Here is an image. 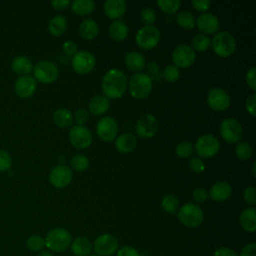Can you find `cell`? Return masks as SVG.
I'll list each match as a JSON object with an SVG mask.
<instances>
[{
	"mask_svg": "<svg viewBox=\"0 0 256 256\" xmlns=\"http://www.w3.org/2000/svg\"><path fill=\"white\" fill-rule=\"evenodd\" d=\"M219 147V141L215 136L211 134H205L197 139L193 148L200 157L211 158L218 153Z\"/></svg>",
	"mask_w": 256,
	"mask_h": 256,
	"instance_id": "8",
	"label": "cell"
},
{
	"mask_svg": "<svg viewBox=\"0 0 256 256\" xmlns=\"http://www.w3.org/2000/svg\"><path fill=\"white\" fill-rule=\"evenodd\" d=\"M12 164V158L8 152L0 149V172H4L10 169Z\"/></svg>",
	"mask_w": 256,
	"mask_h": 256,
	"instance_id": "43",
	"label": "cell"
},
{
	"mask_svg": "<svg viewBox=\"0 0 256 256\" xmlns=\"http://www.w3.org/2000/svg\"><path fill=\"white\" fill-rule=\"evenodd\" d=\"M63 51L69 55V56H73L74 54L77 53V45L74 41H71V40H68L66 42L63 43Z\"/></svg>",
	"mask_w": 256,
	"mask_h": 256,
	"instance_id": "52",
	"label": "cell"
},
{
	"mask_svg": "<svg viewBox=\"0 0 256 256\" xmlns=\"http://www.w3.org/2000/svg\"><path fill=\"white\" fill-rule=\"evenodd\" d=\"M147 69H148L149 74H150L149 77L151 78L152 81H153V80H159V79H160L161 73H160V70H159V68H158V66H157L156 63L150 62V63L148 64V66H147Z\"/></svg>",
	"mask_w": 256,
	"mask_h": 256,
	"instance_id": "50",
	"label": "cell"
},
{
	"mask_svg": "<svg viewBox=\"0 0 256 256\" xmlns=\"http://www.w3.org/2000/svg\"><path fill=\"white\" fill-rule=\"evenodd\" d=\"M128 81L125 73L117 68L110 69L102 79V92L106 98L117 99L123 96L127 89Z\"/></svg>",
	"mask_w": 256,
	"mask_h": 256,
	"instance_id": "1",
	"label": "cell"
},
{
	"mask_svg": "<svg viewBox=\"0 0 256 256\" xmlns=\"http://www.w3.org/2000/svg\"><path fill=\"white\" fill-rule=\"evenodd\" d=\"M109 107H110V102L108 98L101 95H97L93 97L88 104L89 112L95 116L103 115L108 111Z\"/></svg>",
	"mask_w": 256,
	"mask_h": 256,
	"instance_id": "25",
	"label": "cell"
},
{
	"mask_svg": "<svg viewBox=\"0 0 256 256\" xmlns=\"http://www.w3.org/2000/svg\"><path fill=\"white\" fill-rule=\"evenodd\" d=\"M158 121L155 116L146 114L142 116L136 123L135 131L136 134L141 138H152L158 130Z\"/></svg>",
	"mask_w": 256,
	"mask_h": 256,
	"instance_id": "16",
	"label": "cell"
},
{
	"mask_svg": "<svg viewBox=\"0 0 256 256\" xmlns=\"http://www.w3.org/2000/svg\"><path fill=\"white\" fill-rule=\"evenodd\" d=\"M45 239V246L52 252H63L64 250H66L71 242H72V237L70 232L65 229V228H61V227H57V228H53L51 229Z\"/></svg>",
	"mask_w": 256,
	"mask_h": 256,
	"instance_id": "2",
	"label": "cell"
},
{
	"mask_svg": "<svg viewBox=\"0 0 256 256\" xmlns=\"http://www.w3.org/2000/svg\"><path fill=\"white\" fill-rule=\"evenodd\" d=\"M11 68L16 74L24 76V75H28L32 71L33 64L29 58L19 55L12 60Z\"/></svg>",
	"mask_w": 256,
	"mask_h": 256,
	"instance_id": "26",
	"label": "cell"
},
{
	"mask_svg": "<svg viewBox=\"0 0 256 256\" xmlns=\"http://www.w3.org/2000/svg\"><path fill=\"white\" fill-rule=\"evenodd\" d=\"M207 103L213 110L223 111L230 105V96L221 88H213L207 95Z\"/></svg>",
	"mask_w": 256,
	"mask_h": 256,
	"instance_id": "17",
	"label": "cell"
},
{
	"mask_svg": "<svg viewBox=\"0 0 256 256\" xmlns=\"http://www.w3.org/2000/svg\"><path fill=\"white\" fill-rule=\"evenodd\" d=\"M96 132L99 138L105 142L112 141L118 133V123L110 116L101 118L96 126Z\"/></svg>",
	"mask_w": 256,
	"mask_h": 256,
	"instance_id": "14",
	"label": "cell"
},
{
	"mask_svg": "<svg viewBox=\"0 0 256 256\" xmlns=\"http://www.w3.org/2000/svg\"><path fill=\"white\" fill-rule=\"evenodd\" d=\"M26 246L32 252H40L45 247V239L37 234L31 235L26 241Z\"/></svg>",
	"mask_w": 256,
	"mask_h": 256,
	"instance_id": "37",
	"label": "cell"
},
{
	"mask_svg": "<svg viewBox=\"0 0 256 256\" xmlns=\"http://www.w3.org/2000/svg\"><path fill=\"white\" fill-rule=\"evenodd\" d=\"M129 30L127 25L120 20L114 21L109 27V35L115 41H123L128 36Z\"/></svg>",
	"mask_w": 256,
	"mask_h": 256,
	"instance_id": "29",
	"label": "cell"
},
{
	"mask_svg": "<svg viewBox=\"0 0 256 256\" xmlns=\"http://www.w3.org/2000/svg\"><path fill=\"white\" fill-rule=\"evenodd\" d=\"M136 43L144 50H149L156 47L160 41V31L157 27L143 26L138 30L135 36Z\"/></svg>",
	"mask_w": 256,
	"mask_h": 256,
	"instance_id": "7",
	"label": "cell"
},
{
	"mask_svg": "<svg viewBox=\"0 0 256 256\" xmlns=\"http://www.w3.org/2000/svg\"><path fill=\"white\" fill-rule=\"evenodd\" d=\"M96 60L94 55L86 50L78 51L72 57V67L78 74H87L95 66Z\"/></svg>",
	"mask_w": 256,
	"mask_h": 256,
	"instance_id": "12",
	"label": "cell"
},
{
	"mask_svg": "<svg viewBox=\"0 0 256 256\" xmlns=\"http://www.w3.org/2000/svg\"><path fill=\"white\" fill-rule=\"evenodd\" d=\"M163 78L168 82H174L176 81L180 76L179 68H177L174 65H168L165 67V69L162 72Z\"/></svg>",
	"mask_w": 256,
	"mask_h": 256,
	"instance_id": "41",
	"label": "cell"
},
{
	"mask_svg": "<svg viewBox=\"0 0 256 256\" xmlns=\"http://www.w3.org/2000/svg\"><path fill=\"white\" fill-rule=\"evenodd\" d=\"M191 44H192V49L198 52H204L206 51L209 46H210V39L208 36H206L205 34L202 33H198L196 35L193 36L192 40H191Z\"/></svg>",
	"mask_w": 256,
	"mask_h": 256,
	"instance_id": "34",
	"label": "cell"
},
{
	"mask_svg": "<svg viewBox=\"0 0 256 256\" xmlns=\"http://www.w3.org/2000/svg\"><path fill=\"white\" fill-rule=\"evenodd\" d=\"M74 119H75L77 125H84L89 119L88 111L86 109H83V108L77 109L75 111V114H74Z\"/></svg>",
	"mask_w": 256,
	"mask_h": 256,
	"instance_id": "46",
	"label": "cell"
},
{
	"mask_svg": "<svg viewBox=\"0 0 256 256\" xmlns=\"http://www.w3.org/2000/svg\"><path fill=\"white\" fill-rule=\"evenodd\" d=\"M176 21L183 29H191L195 26V17L193 13L188 10L180 11L176 16Z\"/></svg>",
	"mask_w": 256,
	"mask_h": 256,
	"instance_id": "33",
	"label": "cell"
},
{
	"mask_svg": "<svg viewBox=\"0 0 256 256\" xmlns=\"http://www.w3.org/2000/svg\"><path fill=\"white\" fill-rule=\"evenodd\" d=\"M212 48L216 55L220 57H229L236 49V41L233 35L227 31L217 33L212 39Z\"/></svg>",
	"mask_w": 256,
	"mask_h": 256,
	"instance_id": "5",
	"label": "cell"
},
{
	"mask_svg": "<svg viewBox=\"0 0 256 256\" xmlns=\"http://www.w3.org/2000/svg\"><path fill=\"white\" fill-rule=\"evenodd\" d=\"M141 20L145 24V26H151L156 21V12L154 9L150 7H146L141 11Z\"/></svg>",
	"mask_w": 256,
	"mask_h": 256,
	"instance_id": "42",
	"label": "cell"
},
{
	"mask_svg": "<svg viewBox=\"0 0 256 256\" xmlns=\"http://www.w3.org/2000/svg\"><path fill=\"white\" fill-rule=\"evenodd\" d=\"M195 51L191 46L182 44L177 46L172 52V61L177 68H188L195 61Z\"/></svg>",
	"mask_w": 256,
	"mask_h": 256,
	"instance_id": "11",
	"label": "cell"
},
{
	"mask_svg": "<svg viewBox=\"0 0 256 256\" xmlns=\"http://www.w3.org/2000/svg\"><path fill=\"white\" fill-rule=\"evenodd\" d=\"M99 28L97 23L93 19H85L79 26V33L80 35L86 40L94 39L98 34Z\"/></svg>",
	"mask_w": 256,
	"mask_h": 256,
	"instance_id": "28",
	"label": "cell"
},
{
	"mask_svg": "<svg viewBox=\"0 0 256 256\" xmlns=\"http://www.w3.org/2000/svg\"><path fill=\"white\" fill-rule=\"evenodd\" d=\"M193 145L189 141H182L176 146V154L180 158H188L193 153Z\"/></svg>",
	"mask_w": 256,
	"mask_h": 256,
	"instance_id": "40",
	"label": "cell"
},
{
	"mask_svg": "<svg viewBox=\"0 0 256 256\" xmlns=\"http://www.w3.org/2000/svg\"><path fill=\"white\" fill-rule=\"evenodd\" d=\"M71 4L70 1L68 0H54L51 2V5L57 9V10H64L66 9L69 5Z\"/></svg>",
	"mask_w": 256,
	"mask_h": 256,
	"instance_id": "56",
	"label": "cell"
},
{
	"mask_svg": "<svg viewBox=\"0 0 256 256\" xmlns=\"http://www.w3.org/2000/svg\"><path fill=\"white\" fill-rule=\"evenodd\" d=\"M95 8L93 0H75L71 3V9L78 15H88Z\"/></svg>",
	"mask_w": 256,
	"mask_h": 256,
	"instance_id": "32",
	"label": "cell"
},
{
	"mask_svg": "<svg viewBox=\"0 0 256 256\" xmlns=\"http://www.w3.org/2000/svg\"><path fill=\"white\" fill-rule=\"evenodd\" d=\"M246 82L253 91L256 90V68L255 67H252L248 70L246 74Z\"/></svg>",
	"mask_w": 256,
	"mask_h": 256,
	"instance_id": "49",
	"label": "cell"
},
{
	"mask_svg": "<svg viewBox=\"0 0 256 256\" xmlns=\"http://www.w3.org/2000/svg\"><path fill=\"white\" fill-rule=\"evenodd\" d=\"M213 256H239V255L231 248L220 247L214 251Z\"/></svg>",
	"mask_w": 256,
	"mask_h": 256,
	"instance_id": "54",
	"label": "cell"
},
{
	"mask_svg": "<svg viewBox=\"0 0 256 256\" xmlns=\"http://www.w3.org/2000/svg\"><path fill=\"white\" fill-rule=\"evenodd\" d=\"M197 28L205 34L215 33L220 26L218 18L212 13H203L195 21Z\"/></svg>",
	"mask_w": 256,
	"mask_h": 256,
	"instance_id": "19",
	"label": "cell"
},
{
	"mask_svg": "<svg viewBox=\"0 0 256 256\" xmlns=\"http://www.w3.org/2000/svg\"><path fill=\"white\" fill-rule=\"evenodd\" d=\"M240 256H256V244L255 243L246 244L242 248Z\"/></svg>",
	"mask_w": 256,
	"mask_h": 256,
	"instance_id": "55",
	"label": "cell"
},
{
	"mask_svg": "<svg viewBox=\"0 0 256 256\" xmlns=\"http://www.w3.org/2000/svg\"><path fill=\"white\" fill-rule=\"evenodd\" d=\"M90 256H99V255H97V254H92V255H90Z\"/></svg>",
	"mask_w": 256,
	"mask_h": 256,
	"instance_id": "59",
	"label": "cell"
},
{
	"mask_svg": "<svg viewBox=\"0 0 256 256\" xmlns=\"http://www.w3.org/2000/svg\"><path fill=\"white\" fill-rule=\"evenodd\" d=\"M255 165H256V163L253 162V163H252V174H253V176L256 175V172H255Z\"/></svg>",
	"mask_w": 256,
	"mask_h": 256,
	"instance_id": "58",
	"label": "cell"
},
{
	"mask_svg": "<svg viewBox=\"0 0 256 256\" xmlns=\"http://www.w3.org/2000/svg\"><path fill=\"white\" fill-rule=\"evenodd\" d=\"M191 4L193 5V7L196 10L204 12L209 9V7L211 5V1L210 0H193V1H191Z\"/></svg>",
	"mask_w": 256,
	"mask_h": 256,
	"instance_id": "51",
	"label": "cell"
},
{
	"mask_svg": "<svg viewBox=\"0 0 256 256\" xmlns=\"http://www.w3.org/2000/svg\"><path fill=\"white\" fill-rule=\"evenodd\" d=\"M67 20L63 15H55L53 16L49 23H48V29L49 32L53 36H61L63 35L67 30Z\"/></svg>",
	"mask_w": 256,
	"mask_h": 256,
	"instance_id": "27",
	"label": "cell"
},
{
	"mask_svg": "<svg viewBox=\"0 0 256 256\" xmlns=\"http://www.w3.org/2000/svg\"><path fill=\"white\" fill-rule=\"evenodd\" d=\"M243 198L246 203L249 205H255L256 203V190L254 187L249 186L244 189L243 192Z\"/></svg>",
	"mask_w": 256,
	"mask_h": 256,
	"instance_id": "44",
	"label": "cell"
},
{
	"mask_svg": "<svg viewBox=\"0 0 256 256\" xmlns=\"http://www.w3.org/2000/svg\"><path fill=\"white\" fill-rule=\"evenodd\" d=\"M116 256H140L138 250L132 246H123L117 250Z\"/></svg>",
	"mask_w": 256,
	"mask_h": 256,
	"instance_id": "47",
	"label": "cell"
},
{
	"mask_svg": "<svg viewBox=\"0 0 256 256\" xmlns=\"http://www.w3.org/2000/svg\"><path fill=\"white\" fill-rule=\"evenodd\" d=\"M72 170L64 164L52 168L49 173V181L56 188H65L72 181Z\"/></svg>",
	"mask_w": 256,
	"mask_h": 256,
	"instance_id": "15",
	"label": "cell"
},
{
	"mask_svg": "<svg viewBox=\"0 0 256 256\" xmlns=\"http://www.w3.org/2000/svg\"><path fill=\"white\" fill-rule=\"evenodd\" d=\"M161 206L165 212L169 214H174L179 208V200L176 196L168 194L163 197L161 201Z\"/></svg>",
	"mask_w": 256,
	"mask_h": 256,
	"instance_id": "35",
	"label": "cell"
},
{
	"mask_svg": "<svg viewBox=\"0 0 256 256\" xmlns=\"http://www.w3.org/2000/svg\"><path fill=\"white\" fill-rule=\"evenodd\" d=\"M70 245L71 250L75 256H88L93 248L91 241L84 236L76 237Z\"/></svg>",
	"mask_w": 256,
	"mask_h": 256,
	"instance_id": "23",
	"label": "cell"
},
{
	"mask_svg": "<svg viewBox=\"0 0 256 256\" xmlns=\"http://www.w3.org/2000/svg\"><path fill=\"white\" fill-rule=\"evenodd\" d=\"M53 120L55 124L61 128L70 127L73 123L72 113L65 108H60L56 110L53 114Z\"/></svg>",
	"mask_w": 256,
	"mask_h": 256,
	"instance_id": "31",
	"label": "cell"
},
{
	"mask_svg": "<svg viewBox=\"0 0 256 256\" xmlns=\"http://www.w3.org/2000/svg\"><path fill=\"white\" fill-rule=\"evenodd\" d=\"M33 74L35 80L44 84H50L57 80L59 76V70L56 64L53 62L43 60L35 65L33 68Z\"/></svg>",
	"mask_w": 256,
	"mask_h": 256,
	"instance_id": "6",
	"label": "cell"
},
{
	"mask_svg": "<svg viewBox=\"0 0 256 256\" xmlns=\"http://www.w3.org/2000/svg\"><path fill=\"white\" fill-rule=\"evenodd\" d=\"M92 245L94 251L99 256H111L118 250L117 238L109 233L99 235Z\"/></svg>",
	"mask_w": 256,
	"mask_h": 256,
	"instance_id": "10",
	"label": "cell"
},
{
	"mask_svg": "<svg viewBox=\"0 0 256 256\" xmlns=\"http://www.w3.org/2000/svg\"><path fill=\"white\" fill-rule=\"evenodd\" d=\"M220 134L228 143H238L243 135V128L240 122L234 118H227L220 124Z\"/></svg>",
	"mask_w": 256,
	"mask_h": 256,
	"instance_id": "9",
	"label": "cell"
},
{
	"mask_svg": "<svg viewBox=\"0 0 256 256\" xmlns=\"http://www.w3.org/2000/svg\"><path fill=\"white\" fill-rule=\"evenodd\" d=\"M189 165H190V168L196 172V173H200V172H203L204 169H205V164L204 162L198 158V157H194L192 159H190L189 161Z\"/></svg>",
	"mask_w": 256,
	"mask_h": 256,
	"instance_id": "48",
	"label": "cell"
},
{
	"mask_svg": "<svg viewBox=\"0 0 256 256\" xmlns=\"http://www.w3.org/2000/svg\"><path fill=\"white\" fill-rule=\"evenodd\" d=\"M255 103H256V94L252 93L250 96H248L246 100V110L252 116H255Z\"/></svg>",
	"mask_w": 256,
	"mask_h": 256,
	"instance_id": "53",
	"label": "cell"
},
{
	"mask_svg": "<svg viewBox=\"0 0 256 256\" xmlns=\"http://www.w3.org/2000/svg\"><path fill=\"white\" fill-rule=\"evenodd\" d=\"M208 196H209L208 191L205 188H202V187L195 188L192 192V197L196 202H200V203L204 202L208 199Z\"/></svg>",
	"mask_w": 256,
	"mask_h": 256,
	"instance_id": "45",
	"label": "cell"
},
{
	"mask_svg": "<svg viewBox=\"0 0 256 256\" xmlns=\"http://www.w3.org/2000/svg\"><path fill=\"white\" fill-rule=\"evenodd\" d=\"M232 193V188L226 181H218L211 186L209 191L210 197L217 202H222L227 200Z\"/></svg>",
	"mask_w": 256,
	"mask_h": 256,
	"instance_id": "20",
	"label": "cell"
},
{
	"mask_svg": "<svg viewBox=\"0 0 256 256\" xmlns=\"http://www.w3.org/2000/svg\"><path fill=\"white\" fill-rule=\"evenodd\" d=\"M157 5L166 13H175L181 5V1L179 0H158Z\"/></svg>",
	"mask_w": 256,
	"mask_h": 256,
	"instance_id": "39",
	"label": "cell"
},
{
	"mask_svg": "<svg viewBox=\"0 0 256 256\" xmlns=\"http://www.w3.org/2000/svg\"><path fill=\"white\" fill-rule=\"evenodd\" d=\"M37 256H54V255H53L52 252H50V251H48V250H42V251H40V252L38 253Z\"/></svg>",
	"mask_w": 256,
	"mask_h": 256,
	"instance_id": "57",
	"label": "cell"
},
{
	"mask_svg": "<svg viewBox=\"0 0 256 256\" xmlns=\"http://www.w3.org/2000/svg\"><path fill=\"white\" fill-rule=\"evenodd\" d=\"M202 209L194 203H186L178 211V219L187 228H196L203 221Z\"/></svg>",
	"mask_w": 256,
	"mask_h": 256,
	"instance_id": "4",
	"label": "cell"
},
{
	"mask_svg": "<svg viewBox=\"0 0 256 256\" xmlns=\"http://www.w3.org/2000/svg\"><path fill=\"white\" fill-rule=\"evenodd\" d=\"M37 82L34 77L30 75L20 76L14 85V90L16 94L21 98H28L32 96L36 90Z\"/></svg>",
	"mask_w": 256,
	"mask_h": 256,
	"instance_id": "18",
	"label": "cell"
},
{
	"mask_svg": "<svg viewBox=\"0 0 256 256\" xmlns=\"http://www.w3.org/2000/svg\"><path fill=\"white\" fill-rule=\"evenodd\" d=\"M136 145L137 139L131 133H122L117 137L115 141L116 149L121 153L132 152L135 149Z\"/></svg>",
	"mask_w": 256,
	"mask_h": 256,
	"instance_id": "22",
	"label": "cell"
},
{
	"mask_svg": "<svg viewBox=\"0 0 256 256\" xmlns=\"http://www.w3.org/2000/svg\"><path fill=\"white\" fill-rule=\"evenodd\" d=\"M239 222L241 227L247 232H254L256 230V210L253 207L242 210Z\"/></svg>",
	"mask_w": 256,
	"mask_h": 256,
	"instance_id": "24",
	"label": "cell"
},
{
	"mask_svg": "<svg viewBox=\"0 0 256 256\" xmlns=\"http://www.w3.org/2000/svg\"><path fill=\"white\" fill-rule=\"evenodd\" d=\"M153 81L149 75L145 73H136L131 76L129 80V92L130 94L137 99H144L151 93Z\"/></svg>",
	"mask_w": 256,
	"mask_h": 256,
	"instance_id": "3",
	"label": "cell"
},
{
	"mask_svg": "<svg viewBox=\"0 0 256 256\" xmlns=\"http://www.w3.org/2000/svg\"><path fill=\"white\" fill-rule=\"evenodd\" d=\"M69 141L75 148H88L92 143V133L84 125H76L69 131Z\"/></svg>",
	"mask_w": 256,
	"mask_h": 256,
	"instance_id": "13",
	"label": "cell"
},
{
	"mask_svg": "<svg viewBox=\"0 0 256 256\" xmlns=\"http://www.w3.org/2000/svg\"><path fill=\"white\" fill-rule=\"evenodd\" d=\"M125 64L133 71H141L145 67V58L141 53L132 51L125 56Z\"/></svg>",
	"mask_w": 256,
	"mask_h": 256,
	"instance_id": "30",
	"label": "cell"
},
{
	"mask_svg": "<svg viewBox=\"0 0 256 256\" xmlns=\"http://www.w3.org/2000/svg\"><path fill=\"white\" fill-rule=\"evenodd\" d=\"M70 166L73 170H75L77 172H83L88 168L89 160L85 155L77 154L71 158Z\"/></svg>",
	"mask_w": 256,
	"mask_h": 256,
	"instance_id": "36",
	"label": "cell"
},
{
	"mask_svg": "<svg viewBox=\"0 0 256 256\" xmlns=\"http://www.w3.org/2000/svg\"><path fill=\"white\" fill-rule=\"evenodd\" d=\"M105 14L111 19L121 18L126 11L124 0H106L103 5Z\"/></svg>",
	"mask_w": 256,
	"mask_h": 256,
	"instance_id": "21",
	"label": "cell"
},
{
	"mask_svg": "<svg viewBox=\"0 0 256 256\" xmlns=\"http://www.w3.org/2000/svg\"><path fill=\"white\" fill-rule=\"evenodd\" d=\"M235 154L241 160L249 159L253 154V148L248 142H238L235 147Z\"/></svg>",
	"mask_w": 256,
	"mask_h": 256,
	"instance_id": "38",
	"label": "cell"
}]
</instances>
